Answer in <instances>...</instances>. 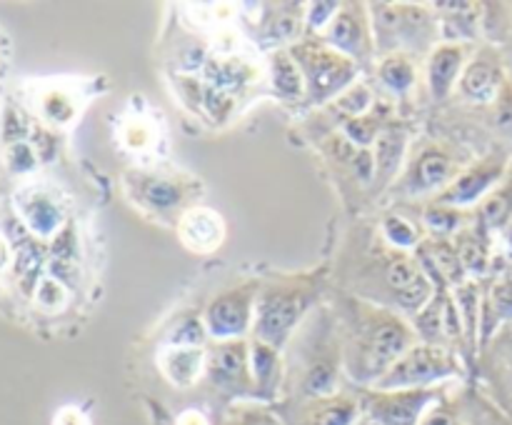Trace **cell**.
Masks as SVG:
<instances>
[{
	"instance_id": "cell-24",
	"label": "cell",
	"mask_w": 512,
	"mask_h": 425,
	"mask_svg": "<svg viewBox=\"0 0 512 425\" xmlns=\"http://www.w3.org/2000/svg\"><path fill=\"white\" fill-rule=\"evenodd\" d=\"M385 125H388V108L383 105V110H378V105H373L370 113L348 120V123L343 125V135L350 140V143L358 145V148L373 150L375 140H378V135L383 133Z\"/></svg>"
},
{
	"instance_id": "cell-23",
	"label": "cell",
	"mask_w": 512,
	"mask_h": 425,
	"mask_svg": "<svg viewBox=\"0 0 512 425\" xmlns=\"http://www.w3.org/2000/svg\"><path fill=\"white\" fill-rule=\"evenodd\" d=\"M373 105H375L373 90H370L365 83H355L353 88H348L343 95H338L333 103H328L325 113L330 115V123L333 125H335V120H338L340 125H345L348 120L370 113V110H373Z\"/></svg>"
},
{
	"instance_id": "cell-19",
	"label": "cell",
	"mask_w": 512,
	"mask_h": 425,
	"mask_svg": "<svg viewBox=\"0 0 512 425\" xmlns=\"http://www.w3.org/2000/svg\"><path fill=\"white\" fill-rule=\"evenodd\" d=\"M300 25H303L300 5H278V8L268 10L265 18L258 23L260 43L270 45V48L293 43L300 35Z\"/></svg>"
},
{
	"instance_id": "cell-4",
	"label": "cell",
	"mask_w": 512,
	"mask_h": 425,
	"mask_svg": "<svg viewBox=\"0 0 512 425\" xmlns=\"http://www.w3.org/2000/svg\"><path fill=\"white\" fill-rule=\"evenodd\" d=\"M308 308L310 293L298 285H265V288H260L253 318L255 340L280 350L293 338Z\"/></svg>"
},
{
	"instance_id": "cell-30",
	"label": "cell",
	"mask_w": 512,
	"mask_h": 425,
	"mask_svg": "<svg viewBox=\"0 0 512 425\" xmlns=\"http://www.w3.org/2000/svg\"><path fill=\"white\" fill-rule=\"evenodd\" d=\"M28 218L33 230H38L40 235H50L53 230H58V225L63 223V213L55 203H50L48 198H35L28 205Z\"/></svg>"
},
{
	"instance_id": "cell-34",
	"label": "cell",
	"mask_w": 512,
	"mask_h": 425,
	"mask_svg": "<svg viewBox=\"0 0 512 425\" xmlns=\"http://www.w3.org/2000/svg\"><path fill=\"white\" fill-rule=\"evenodd\" d=\"M38 300H40V305H43V308L58 310L60 305H63L65 300H68V290L63 288V283H58V280L48 278L43 285H40Z\"/></svg>"
},
{
	"instance_id": "cell-27",
	"label": "cell",
	"mask_w": 512,
	"mask_h": 425,
	"mask_svg": "<svg viewBox=\"0 0 512 425\" xmlns=\"http://www.w3.org/2000/svg\"><path fill=\"white\" fill-rule=\"evenodd\" d=\"M120 140L133 153H148L158 140V130L145 115H130L120 125Z\"/></svg>"
},
{
	"instance_id": "cell-32",
	"label": "cell",
	"mask_w": 512,
	"mask_h": 425,
	"mask_svg": "<svg viewBox=\"0 0 512 425\" xmlns=\"http://www.w3.org/2000/svg\"><path fill=\"white\" fill-rule=\"evenodd\" d=\"M203 105L215 120H223L225 115L233 110L235 105V95L228 93V90H220L213 88V85H205V93H203Z\"/></svg>"
},
{
	"instance_id": "cell-35",
	"label": "cell",
	"mask_w": 512,
	"mask_h": 425,
	"mask_svg": "<svg viewBox=\"0 0 512 425\" xmlns=\"http://www.w3.org/2000/svg\"><path fill=\"white\" fill-rule=\"evenodd\" d=\"M235 420H240L243 425H283L273 413H268L260 405H243V408L235 413Z\"/></svg>"
},
{
	"instance_id": "cell-37",
	"label": "cell",
	"mask_w": 512,
	"mask_h": 425,
	"mask_svg": "<svg viewBox=\"0 0 512 425\" xmlns=\"http://www.w3.org/2000/svg\"><path fill=\"white\" fill-rule=\"evenodd\" d=\"M53 425H90V420L88 415L80 408H75V405H65L63 410H58Z\"/></svg>"
},
{
	"instance_id": "cell-38",
	"label": "cell",
	"mask_w": 512,
	"mask_h": 425,
	"mask_svg": "<svg viewBox=\"0 0 512 425\" xmlns=\"http://www.w3.org/2000/svg\"><path fill=\"white\" fill-rule=\"evenodd\" d=\"M178 425H210L208 418H205L200 410H183V413L178 415Z\"/></svg>"
},
{
	"instance_id": "cell-5",
	"label": "cell",
	"mask_w": 512,
	"mask_h": 425,
	"mask_svg": "<svg viewBox=\"0 0 512 425\" xmlns=\"http://www.w3.org/2000/svg\"><path fill=\"white\" fill-rule=\"evenodd\" d=\"M460 363L445 345L415 343L378 383L373 390H410L435 388L438 383L455 378Z\"/></svg>"
},
{
	"instance_id": "cell-1",
	"label": "cell",
	"mask_w": 512,
	"mask_h": 425,
	"mask_svg": "<svg viewBox=\"0 0 512 425\" xmlns=\"http://www.w3.org/2000/svg\"><path fill=\"white\" fill-rule=\"evenodd\" d=\"M418 333L393 308L350 303V338L345 365L358 383L373 388L415 343Z\"/></svg>"
},
{
	"instance_id": "cell-22",
	"label": "cell",
	"mask_w": 512,
	"mask_h": 425,
	"mask_svg": "<svg viewBox=\"0 0 512 425\" xmlns=\"http://www.w3.org/2000/svg\"><path fill=\"white\" fill-rule=\"evenodd\" d=\"M378 80L390 90L393 95H408L415 88L418 80V70H415L413 55L408 53H390L380 58L378 65Z\"/></svg>"
},
{
	"instance_id": "cell-20",
	"label": "cell",
	"mask_w": 512,
	"mask_h": 425,
	"mask_svg": "<svg viewBox=\"0 0 512 425\" xmlns=\"http://www.w3.org/2000/svg\"><path fill=\"white\" fill-rule=\"evenodd\" d=\"M268 70H270V80H273L275 93H278L280 98L295 100L300 98V95H305L303 73H300L298 63H295V58L290 55L288 48L273 50Z\"/></svg>"
},
{
	"instance_id": "cell-29",
	"label": "cell",
	"mask_w": 512,
	"mask_h": 425,
	"mask_svg": "<svg viewBox=\"0 0 512 425\" xmlns=\"http://www.w3.org/2000/svg\"><path fill=\"white\" fill-rule=\"evenodd\" d=\"M485 318H493L490 325L485 328V333L493 330L495 323H503V320L512 318V280H503V283L493 285V293L485 300Z\"/></svg>"
},
{
	"instance_id": "cell-11",
	"label": "cell",
	"mask_w": 512,
	"mask_h": 425,
	"mask_svg": "<svg viewBox=\"0 0 512 425\" xmlns=\"http://www.w3.org/2000/svg\"><path fill=\"white\" fill-rule=\"evenodd\" d=\"M500 175H503V163H498V160H483V163L458 173V178L443 193L435 195V203L460 210L470 208V205H475L490 193V188L498 183Z\"/></svg>"
},
{
	"instance_id": "cell-13",
	"label": "cell",
	"mask_w": 512,
	"mask_h": 425,
	"mask_svg": "<svg viewBox=\"0 0 512 425\" xmlns=\"http://www.w3.org/2000/svg\"><path fill=\"white\" fill-rule=\"evenodd\" d=\"M178 235L185 248L193 253H213L225 238V220L218 210L195 205L180 215Z\"/></svg>"
},
{
	"instance_id": "cell-36",
	"label": "cell",
	"mask_w": 512,
	"mask_h": 425,
	"mask_svg": "<svg viewBox=\"0 0 512 425\" xmlns=\"http://www.w3.org/2000/svg\"><path fill=\"white\" fill-rule=\"evenodd\" d=\"M418 425H460L458 418H455L453 410L448 408L445 403H435L428 413L420 418Z\"/></svg>"
},
{
	"instance_id": "cell-14",
	"label": "cell",
	"mask_w": 512,
	"mask_h": 425,
	"mask_svg": "<svg viewBox=\"0 0 512 425\" xmlns=\"http://www.w3.org/2000/svg\"><path fill=\"white\" fill-rule=\"evenodd\" d=\"M130 190L138 193V200L148 205L155 213H173L188 200L190 188L180 180L168 178V175L153 173H130L128 175Z\"/></svg>"
},
{
	"instance_id": "cell-9",
	"label": "cell",
	"mask_w": 512,
	"mask_h": 425,
	"mask_svg": "<svg viewBox=\"0 0 512 425\" xmlns=\"http://www.w3.org/2000/svg\"><path fill=\"white\" fill-rule=\"evenodd\" d=\"M205 378L220 390L230 393H255L250 370V343L240 340H215L205 348Z\"/></svg>"
},
{
	"instance_id": "cell-33",
	"label": "cell",
	"mask_w": 512,
	"mask_h": 425,
	"mask_svg": "<svg viewBox=\"0 0 512 425\" xmlns=\"http://www.w3.org/2000/svg\"><path fill=\"white\" fill-rule=\"evenodd\" d=\"M338 10L340 3H310V8H305V28L320 35Z\"/></svg>"
},
{
	"instance_id": "cell-3",
	"label": "cell",
	"mask_w": 512,
	"mask_h": 425,
	"mask_svg": "<svg viewBox=\"0 0 512 425\" xmlns=\"http://www.w3.org/2000/svg\"><path fill=\"white\" fill-rule=\"evenodd\" d=\"M290 55L298 63L305 80V95L313 105L333 103L338 95L358 83L360 65L348 55L338 53L323 40H300L290 45Z\"/></svg>"
},
{
	"instance_id": "cell-8",
	"label": "cell",
	"mask_w": 512,
	"mask_h": 425,
	"mask_svg": "<svg viewBox=\"0 0 512 425\" xmlns=\"http://www.w3.org/2000/svg\"><path fill=\"white\" fill-rule=\"evenodd\" d=\"M318 40H323L325 45L335 48L338 53L348 55L358 65L368 63L375 53V35L373 23H370V13L365 10V5H340L335 18L318 35Z\"/></svg>"
},
{
	"instance_id": "cell-7",
	"label": "cell",
	"mask_w": 512,
	"mask_h": 425,
	"mask_svg": "<svg viewBox=\"0 0 512 425\" xmlns=\"http://www.w3.org/2000/svg\"><path fill=\"white\" fill-rule=\"evenodd\" d=\"M258 285H240L215 295L205 308L203 320L213 340H240L253 330Z\"/></svg>"
},
{
	"instance_id": "cell-12",
	"label": "cell",
	"mask_w": 512,
	"mask_h": 425,
	"mask_svg": "<svg viewBox=\"0 0 512 425\" xmlns=\"http://www.w3.org/2000/svg\"><path fill=\"white\" fill-rule=\"evenodd\" d=\"M465 65H468V45L465 43H440L430 50L425 63V78H428L430 95L443 100L453 93L460 83Z\"/></svg>"
},
{
	"instance_id": "cell-28",
	"label": "cell",
	"mask_w": 512,
	"mask_h": 425,
	"mask_svg": "<svg viewBox=\"0 0 512 425\" xmlns=\"http://www.w3.org/2000/svg\"><path fill=\"white\" fill-rule=\"evenodd\" d=\"M383 235L390 248L400 250V253H410V250H418L423 245V233L403 215H388L383 220Z\"/></svg>"
},
{
	"instance_id": "cell-17",
	"label": "cell",
	"mask_w": 512,
	"mask_h": 425,
	"mask_svg": "<svg viewBox=\"0 0 512 425\" xmlns=\"http://www.w3.org/2000/svg\"><path fill=\"white\" fill-rule=\"evenodd\" d=\"M408 153V128L398 123H388L373 145L375 175L380 180H393L403 168Z\"/></svg>"
},
{
	"instance_id": "cell-31",
	"label": "cell",
	"mask_w": 512,
	"mask_h": 425,
	"mask_svg": "<svg viewBox=\"0 0 512 425\" xmlns=\"http://www.w3.org/2000/svg\"><path fill=\"white\" fill-rule=\"evenodd\" d=\"M43 113L48 115V118L53 120V123L65 125V123H70V120L75 118V113H78V103H75V100L70 98V95H65V93L55 95L53 93L43 103Z\"/></svg>"
},
{
	"instance_id": "cell-39",
	"label": "cell",
	"mask_w": 512,
	"mask_h": 425,
	"mask_svg": "<svg viewBox=\"0 0 512 425\" xmlns=\"http://www.w3.org/2000/svg\"><path fill=\"white\" fill-rule=\"evenodd\" d=\"M228 425H243V423H240V420H235V418H233V420H230Z\"/></svg>"
},
{
	"instance_id": "cell-26",
	"label": "cell",
	"mask_w": 512,
	"mask_h": 425,
	"mask_svg": "<svg viewBox=\"0 0 512 425\" xmlns=\"http://www.w3.org/2000/svg\"><path fill=\"white\" fill-rule=\"evenodd\" d=\"M468 213L460 208H450V205L430 203L423 210V225L428 230H433L438 238H448V235H460L468 228Z\"/></svg>"
},
{
	"instance_id": "cell-21",
	"label": "cell",
	"mask_w": 512,
	"mask_h": 425,
	"mask_svg": "<svg viewBox=\"0 0 512 425\" xmlns=\"http://www.w3.org/2000/svg\"><path fill=\"white\" fill-rule=\"evenodd\" d=\"M250 370H253L255 393L265 395V398L273 395L280 383V350L253 340L250 343Z\"/></svg>"
},
{
	"instance_id": "cell-6",
	"label": "cell",
	"mask_w": 512,
	"mask_h": 425,
	"mask_svg": "<svg viewBox=\"0 0 512 425\" xmlns=\"http://www.w3.org/2000/svg\"><path fill=\"white\" fill-rule=\"evenodd\" d=\"M443 388L373 390L363 395V408L375 425H418L420 418L440 403Z\"/></svg>"
},
{
	"instance_id": "cell-15",
	"label": "cell",
	"mask_w": 512,
	"mask_h": 425,
	"mask_svg": "<svg viewBox=\"0 0 512 425\" xmlns=\"http://www.w3.org/2000/svg\"><path fill=\"white\" fill-rule=\"evenodd\" d=\"M158 368L175 388H193L205 375V348H175L163 345L158 350Z\"/></svg>"
},
{
	"instance_id": "cell-10",
	"label": "cell",
	"mask_w": 512,
	"mask_h": 425,
	"mask_svg": "<svg viewBox=\"0 0 512 425\" xmlns=\"http://www.w3.org/2000/svg\"><path fill=\"white\" fill-rule=\"evenodd\" d=\"M455 178H458V168H455L453 155L440 145H428L405 168L398 188L408 195L443 193Z\"/></svg>"
},
{
	"instance_id": "cell-25",
	"label": "cell",
	"mask_w": 512,
	"mask_h": 425,
	"mask_svg": "<svg viewBox=\"0 0 512 425\" xmlns=\"http://www.w3.org/2000/svg\"><path fill=\"white\" fill-rule=\"evenodd\" d=\"M208 338L210 333L200 315H183V318H178V323H173L165 330L163 345H175V348H205Z\"/></svg>"
},
{
	"instance_id": "cell-18",
	"label": "cell",
	"mask_w": 512,
	"mask_h": 425,
	"mask_svg": "<svg viewBox=\"0 0 512 425\" xmlns=\"http://www.w3.org/2000/svg\"><path fill=\"white\" fill-rule=\"evenodd\" d=\"M360 400L350 395H330L318 398L305 408L300 425H355L360 418Z\"/></svg>"
},
{
	"instance_id": "cell-16",
	"label": "cell",
	"mask_w": 512,
	"mask_h": 425,
	"mask_svg": "<svg viewBox=\"0 0 512 425\" xmlns=\"http://www.w3.org/2000/svg\"><path fill=\"white\" fill-rule=\"evenodd\" d=\"M460 93L475 103H488L500 90V65L490 53H480L478 58L465 65L458 83Z\"/></svg>"
},
{
	"instance_id": "cell-2",
	"label": "cell",
	"mask_w": 512,
	"mask_h": 425,
	"mask_svg": "<svg viewBox=\"0 0 512 425\" xmlns=\"http://www.w3.org/2000/svg\"><path fill=\"white\" fill-rule=\"evenodd\" d=\"M370 23L375 35V53H423L435 48L440 25L425 5H370Z\"/></svg>"
}]
</instances>
